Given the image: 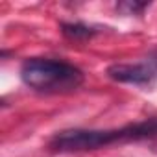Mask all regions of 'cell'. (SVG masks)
Instances as JSON below:
<instances>
[{
	"mask_svg": "<svg viewBox=\"0 0 157 157\" xmlns=\"http://www.w3.org/2000/svg\"><path fill=\"white\" fill-rule=\"evenodd\" d=\"M157 137V117L128 124L118 129H67L57 133L50 140V148L56 151H83V150H98L115 142L128 140H144Z\"/></svg>",
	"mask_w": 157,
	"mask_h": 157,
	"instance_id": "6da1fadb",
	"label": "cell"
},
{
	"mask_svg": "<svg viewBox=\"0 0 157 157\" xmlns=\"http://www.w3.org/2000/svg\"><path fill=\"white\" fill-rule=\"evenodd\" d=\"M21 78L28 87L39 93H68L83 82V74L78 67L44 57L26 59L21 67Z\"/></svg>",
	"mask_w": 157,
	"mask_h": 157,
	"instance_id": "7a4b0ae2",
	"label": "cell"
},
{
	"mask_svg": "<svg viewBox=\"0 0 157 157\" xmlns=\"http://www.w3.org/2000/svg\"><path fill=\"white\" fill-rule=\"evenodd\" d=\"M107 76L115 82L120 83H133V85H148L153 82L155 70L150 65L135 63V65H126V63H117L107 68Z\"/></svg>",
	"mask_w": 157,
	"mask_h": 157,
	"instance_id": "3957f363",
	"label": "cell"
},
{
	"mask_svg": "<svg viewBox=\"0 0 157 157\" xmlns=\"http://www.w3.org/2000/svg\"><path fill=\"white\" fill-rule=\"evenodd\" d=\"M61 30L65 33V37L72 39V41H80V39H87L91 35H94V30L80 24V22H74V24H61Z\"/></svg>",
	"mask_w": 157,
	"mask_h": 157,
	"instance_id": "277c9868",
	"label": "cell"
},
{
	"mask_svg": "<svg viewBox=\"0 0 157 157\" xmlns=\"http://www.w3.org/2000/svg\"><path fill=\"white\" fill-rule=\"evenodd\" d=\"M144 8H146V4H139V2H122V4H118V10L124 11L126 15H135Z\"/></svg>",
	"mask_w": 157,
	"mask_h": 157,
	"instance_id": "5b68a950",
	"label": "cell"
},
{
	"mask_svg": "<svg viewBox=\"0 0 157 157\" xmlns=\"http://www.w3.org/2000/svg\"><path fill=\"white\" fill-rule=\"evenodd\" d=\"M148 61H150V67H151L153 70H157V48L148 56Z\"/></svg>",
	"mask_w": 157,
	"mask_h": 157,
	"instance_id": "8992f818",
	"label": "cell"
}]
</instances>
